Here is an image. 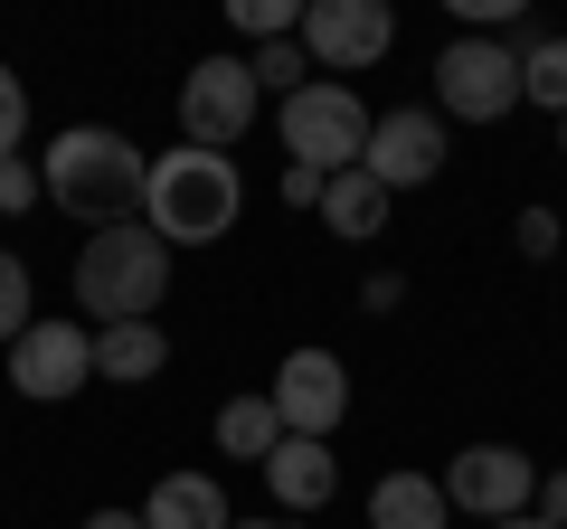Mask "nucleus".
I'll use <instances>...</instances> for the list:
<instances>
[{
	"mask_svg": "<svg viewBox=\"0 0 567 529\" xmlns=\"http://www.w3.org/2000/svg\"><path fill=\"white\" fill-rule=\"evenodd\" d=\"M369 123H379V114L360 104V85L312 76L303 95H284V162H303V170H322V180H341V170H360Z\"/></svg>",
	"mask_w": 567,
	"mask_h": 529,
	"instance_id": "4",
	"label": "nucleus"
},
{
	"mask_svg": "<svg viewBox=\"0 0 567 529\" xmlns=\"http://www.w3.org/2000/svg\"><path fill=\"white\" fill-rule=\"evenodd\" d=\"M539 520H548V529H567V464H558V473H539Z\"/></svg>",
	"mask_w": 567,
	"mask_h": 529,
	"instance_id": "26",
	"label": "nucleus"
},
{
	"mask_svg": "<svg viewBox=\"0 0 567 529\" xmlns=\"http://www.w3.org/2000/svg\"><path fill=\"white\" fill-rule=\"evenodd\" d=\"M29 322H39V312H29V264H20V256H10V246H0V350L20 341V331H29Z\"/></svg>",
	"mask_w": 567,
	"mask_h": 529,
	"instance_id": "21",
	"label": "nucleus"
},
{
	"mask_svg": "<svg viewBox=\"0 0 567 529\" xmlns=\"http://www.w3.org/2000/svg\"><path fill=\"white\" fill-rule=\"evenodd\" d=\"M454 501L435 473H379V491H369V529H445Z\"/></svg>",
	"mask_w": 567,
	"mask_h": 529,
	"instance_id": "14",
	"label": "nucleus"
},
{
	"mask_svg": "<svg viewBox=\"0 0 567 529\" xmlns=\"http://www.w3.org/2000/svg\"><path fill=\"white\" fill-rule=\"evenodd\" d=\"M360 170L388 189V199H398V189H425L435 170H445V123L425 114V104H398V114H379V123H369Z\"/></svg>",
	"mask_w": 567,
	"mask_h": 529,
	"instance_id": "10",
	"label": "nucleus"
},
{
	"mask_svg": "<svg viewBox=\"0 0 567 529\" xmlns=\"http://www.w3.org/2000/svg\"><path fill=\"white\" fill-rule=\"evenodd\" d=\"M284 208H322V170H303V162H284Z\"/></svg>",
	"mask_w": 567,
	"mask_h": 529,
	"instance_id": "25",
	"label": "nucleus"
},
{
	"mask_svg": "<svg viewBox=\"0 0 567 529\" xmlns=\"http://www.w3.org/2000/svg\"><path fill=\"white\" fill-rule=\"evenodd\" d=\"M246 76H256L265 95H303V85H312V58H303V39H265L256 58H246Z\"/></svg>",
	"mask_w": 567,
	"mask_h": 529,
	"instance_id": "19",
	"label": "nucleus"
},
{
	"mask_svg": "<svg viewBox=\"0 0 567 529\" xmlns=\"http://www.w3.org/2000/svg\"><path fill=\"white\" fill-rule=\"evenodd\" d=\"M39 180H48V199H58L66 218H85V227H123V218H142L152 152H142L133 133H114V123H66L58 143L39 152Z\"/></svg>",
	"mask_w": 567,
	"mask_h": 529,
	"instance_id": "1",
	"label": "nucleus"
},
{
	"mask_svg": "<svg viewBox=\"0 0 567 529\" xmlns=\"http://www.w3.org/2000/svg\"><path fill=\"white\" fill-rule=\"evenodd\" d=\"M20 143H29V85L0 66V162H20Z\"/></svg>",
	"mask_w": 567,
	"mask_h": 529,
	"instance_id": "22",
	"label": "nucleus"
},
{
	"mask_svg": "<svg viewBox=\"0 0 567 529\" xmlns=\"http://www.w3.org/2000/svg\"><path fill=\"white\" fill-rule=\"evenodd\" d=\"M558 227H567L558 208H520V256H529V264H548V256H558Z\"/></svg>",
	"mask_w": 567,
	"mask_h": 529,
	"instance_id": "24",
	"label": "nucleus"
},
{
	"mask_svg": "<svg viewBox=\"0 0 567 529\" xmlns=\"http://www.w3.org/2000/svg\"><path fill=\"white\" fill-rule=\"evenodd\" d=\"M398 48V10L388 0H312L303 10V58L312 76H360Z\"/></svg>",
	"mask_w": 567,
	"mask_h": 529,
	"instance_id": "7",
	"label": "nucleus"
},
{
	"mask_svg": "<svg viewBox=\"0 0 567 529\" xmlns=\"http://www.w3.org/2000/svg\"><path fill=\"white\" fill-rule=\"evenodd\" d=\"M256 104H265V85L246 76V58H199V66L181 76V143H199V152L246 143Z\"/></svg>",
	"mask_w": 567,
	"mask_h": 529,
	"instance_id": "8",
	"label": "nucleus"
},
{
	"mask_svg": "<svg viewBox=\"0 0 567 529\" xmlns=\"http://www.w3.org/2000/svg\"><path fill=\"white\" fill-rule=\"evenodd\" d=\"M303 10H312V0H237V29H246V39H303Z\"/></svg>",
	"mask_w": 567,
	"mask_h": 529,
	"instance_id": "20",
	"label": "nucleus"
},
{
	"mask_svg": "<svg viewBox=\"0 0 567 529\" xmlns=\"http://www.w3.org/2000/svg\"><path fill=\"white\" fill-rule=\"evenodd\" d=\"M246 208V180L227 152H199V143H171L152 152V180H142V227L162 246H218Z\"/></svg>",
	"mask_w": 567,
	"mask_h": 529,
	"instance_id": "2",
	"label": "nucleus"
},
{
	"mask_svg": "<svg viewBox=\"0 0 567 529\" xmlns=\"http://www.w3.org/2000/svg\"><path fill=\"white\" fill-rule=\"evenodd\" d=\"M558 152H567V114H558Z\"/></svg>",
	"mask_w": 567,
	"mask_h": 529,
	"instance_id": "31",
	"label": "nucleus"
},
{
	"mask_svg": "<svg viewBox=\"0 0 567 529\" xmlns=\"http://www.w3.org/2000/svg\"><path fill=\"white\" fill-rule=\"evenodd\" d=\"M445 501L473 510V520H520V510H539V464H529L520 445H464L445 464Z\"/></svg>",
	"mask_w": 567,
	"mask_h": 529,
	"instance_id": "9",
	"label": "nucleus"
},
{
	"mask_svg": "<svg viewBox=\"0 0 567 529\" xmlns=\"http://www.w3.org/2000/svg\"><path fill=\"white\" fill-rule=\"evenodd\" d=\"M492 529H548V520H539V510H520V520H492Z\"/></svg>",
	"mask_w": 567,
	"mask_h": 529,
	"instance_id": "29",
	"label": "nucleus"
},
{
	"mask_svg": "<svg viewBox=\"0 0 567 529\" xmlns=\"http://www.w3.org/2000/svg\"><path fill=\"white\" fill-rule=\"evenodd\" d=\"M39 199H48V180H39L29 152H20V162H0V218H20V208H39Z\"/></svg>",
	"mask_w": 567,
	"mask_h": 529,
	"instance_id": "23",
	"label": "nucleus"
},
{
	"mask_svg": "<svg viewBox=\"0 0 567 529\" xmlns=\"http://www.w3.org/2000/svg\"><path fill=\"white\" fill-rule=\"evenodd\" d=\"M435 104L454 123H502L520 104V48L511 39H454L435 58Z\"/></svg>",
	"mask_w": 567,
	"mask_h": 529,
	"instance_id": "6",
	"label": "nucleus"
},
{
	"mask_svg": "<svg viewBox=\"0 0 567 529\" xmlns=\"http://www.w3.org/2000/svg\"><path fill=\"white\" fill-rule=\"evenodd\" d=\"M520 95L567 114V39H520Z\"/></svg>",
	"mask_w": 567,
	"mask_h": 529,
	"instance_id": "18",
	"label": "nucleus"
},
{
	"mask_svg": "<svg viewBox=\"0 0 567 529\" xmlns=\"http://www.w3.org/2000/svg\"><path fill=\"white\" fill-rule=\"evenodd\" d=\"M256 473H265V491H275V510H322L331 491H341V454H331L322 435H284Z\"/></svg>",
	"mask_w": 567,
	"mask_h": 529,
	"instance_id": "12",
	"label": "nucleus"
},
{
	"mask_svg": "<svg viewBox=\"0 0 567 529\" xmlns=\"http://www.w3.org/2000/svg\"><path fill=\"white\" fill-rule=\"evenodd\" d=\"M162 369H171V331H162V322H114V331H95V378L142 387V378H162Z\"/></svg>",
	"mask_w": 567,
	"mask_h": 529,
	"instance_id": "15",
	"label": "nucleus"
},
{
	"mask_svg": "<svg viewBox=\"0 0 567 529\" xmlns=\"http://www.w3.org/2000/svg\"><path fill=\"white\" fill-rule=\"evenodd\" d=\"M142 529H237V510L208 473H162L152 501H142Z\"/></svg>",
	"mask_w": 567,
	"mask_h": 529,
	"instance_id": "13",
	"label": "nucleus"
},
{
	"mask_svg": "<svg viewBox=\"0 0 567 529\" xmlns=\"http://www.w3.org/2000/svg\"><path fill=\"white\" fill-rule=\"evenodd\" d=\"M85 378H95V331L66 322V312H39V322L10 341V387H20L29 407H66Z\"/></svg>",
	"mask_w": 567,
	"mask_h": 529,
	"instance_id": "5",
	"label": "nucleus"
},
{
	"mask_svg": "<svg viewBox=\"0 0 567 529\" xmlns=\"http://www.w3.org/2000/svg\"><path fill=\"white\" fill-rule=\"evenodd\" d=\"M275 445H284L275 397H227V407H218V454H246V464H265Z\"/></svg>",
	"mask_w": 567,
	"mask_h": 529,
	"instance_id": "17",
	"label": "nucleus"
},
{
	"mask_svg": "<svg viewBox=\"0 0 567 529\" xmlns=\"http://www.w3.org/2000/svg\"><path fill=\"white\" fill-rule=\"evenodd\" d=\"M275 416H284V435H322L331 445V426L350 416V369L331 360V350H284V369H275Z\"/></svg>",
	"mask_w": 567,
	"mask_h": 529,
	"instance_id": "11",
	"label": "nucleus"
},
{
	"mask_svg": "<svg viewBox=\"0 0 567 529\" xmlns=\"http://www.w3.org/2000/svg\"><path fill=\"white\" fill-rule=\"evenodd\" d=\"M85 529H142V510H85Z\"/></svg>",
	"mask_w": 567,
	"mask_h": 529,
	"instance_id": "28",
	"label": "nucleus"
},
{
	"mask_svg": "<svg viewBox=\"0 0 567 529\" xmlns=\"http://www.w3.org/2000/svg\"><path fill=\"white\" fill-rule=\"evenodd\" d=\"M322 227L331 237H350V246H369L388 227V189L369 180V170H341V180H322Z\"/></svg>",
	"mask_w": 567,
	"mask_h": 529,
	"instance_id": "16",
	"label": "nucleus"
},
{
	"mask_svg": "<svg viewBox=\"0 0 567 529\" xmlns=\"http://www.w3.org/2000/svg\"><path fill=\"white\" fill-rule=\"evenodd\" d=\"M237 529H284V520H237Z\"/></svg>",
	"mask_w": 567,
	"mask_h": 529,
	"instance_id": "30",
	"label": "nucleus"
},
{
	"mask_svg": "<svg viewBox=\"0 0 567 529\" xmlns=\"http://www.w3.org/2000/svg\"><path fill=\"white\" fill-rule=\"evenodd\" d=\"M360 303H369V312H398V303H406V274H369Z\"/></svg>",
	"mask_w": 567,
	"mask_h": 529,
	"instance_id": "27",
	"label": "nucleus"
},
{
	"mask_svg": "<svg viewBox=\"0 0 567 529\" xmlns=\"http://www.w3.org/2000/svg\"><path fill=\"white\" fill-rule=\"evenodd\" d=\"M171 293V246L152 237L142 218L123 227H95L76 246V303H85V331H114V322H152V303Z\"/></svg>",
	"mask_w": 567,
	"mask_h": 529,
	"instance_id": "3",
	"label": "nucleus"
}]
</instances>
